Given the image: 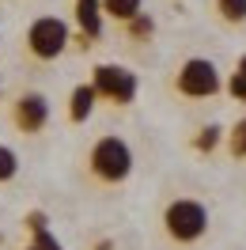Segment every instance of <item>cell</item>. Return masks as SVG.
Segmentation results:
<instances>
[{
  "label": "cell",
  "instance_id": "obj_1",
  "mask_svg": "<svg viewBox=\"0 0 246 250\" xmlns=\"http://www.w3.org/2000/svg\"><path fill=\"white\" fill-rule=\"evenodd\" d=\"M87 163H91V174L99 182L118 186V182H125V178L133 174V148H129L122 137H99V141L91 144Z\"/></svg>",
  "mask_w": 246,
  "mask_h": 250
},
{
  "label": "cell",
  "instance_id": "obj_2",
  "mask_svg": "<svg viewBox=\"0 0 246 250\" xmlns=\"http://www.w3.org/2000/svg\"><path fill=\"white\" fill-rule=\"evenodd\" d=\"M163 228H167V235L174 243H197L208 231V208L201 201H193V197H178V201L167 205Z\"/></svg>",
  "mask_w": 246,
  "mask_h": 250
},
{
  "label": "cell",
  "instance_id": "obj_3",
  "mask_svg": "<svg viewBox=\"0 0 246 250\" xmlns=\"http://www.w3.org/2000/svg\"><path fill=\"white\" fill-rule=\"evenodd\" d=\"M68 42H72V31L57 16H38L31 23V31H27V49H31L38 61H57L64 49H68Z\"/></svg>",
  "mask_w": 246,
  "mask_h": 250
},
{
  "label": "cell",
  "instance_id": "obj_4",
  "mask_svg": "<svg viewBox=\"0 0 246 250\" xmlns=\"http://www.w3.org/2000/svg\"><path fill=\"white\" fill-rule=\"evenodd\" d=\"M91 87L99 99H106L114 106H129L140 91V80L137 72H129L122 64H95L91 68Z\"/></svg>",
  "mask_w": 246,
  "mask_h": 250
},
{
  "label": "cell",
  "instance_id": "obj_5",
  "mask_svg": "<svg viewBox=\"0 0 246 250\" xmlns=\"http://www.w3.org/2000/svg\"><path fill=\"white\" fill-rule=\"evenodd\" d=\"M174 87H178L185 99H208V95H216L224 83H220V68H216L208 57H189V61L178 68Z\"/></svg>",
  "mask_w": 246,
  "mask_h": 250
},
{
  "label": "cell",
  "instance_id": "obj_6",
  "mask_svg": "<svg viewBox=\"0 0 246 250\" xmlns=\"http://www.w3.org/2000/svg\"><path fill=\"white\" fill-rule=\"evenodd\" d=\"M12 122H16L19 133H27V137H34V133H42L49 125V99L38 91H27L19 95L16 103H12Z\"/></svg>",
  "mask_w": 246,
  "mask_h": 250
},
{
  "label": "cell",
  "instance_id": "obj_7",
  "mask_svg": "<svg viewBox=\"0 0 246 250\" xmlns=\"http://www.w3.org/2000/svg\"><path fill=\"white\" fill-rule=\"evenodd\" d=\"M76 27L83 38L102 34V4L99 0H76Z\"/></svg>",
  "mask_w": 246,
  "mask_h": 250
},
{
  "label": "cell",
  "instance_id": "obj_8",
  "mask_svg": "<svg viewBox=\"0 0 246 250\" xmlns=\"http://www.w3.org/2000/svg\"><path fill=\"white\" fill-rule=\"evenodd\" d=\"M95 103H99V95H95L91 83H76V87H72V95H68V118H72L76 125H83L87 118H91Z\"/></svg>",
  "mask_w": 246,
  "mask_h": 250
},
{
  "label": "cell",
  "instance_id": "obj_9",
  "mask_svg": "<svg viewBox=\"0 0 246 250\" xmlns=\"http://www.w3.org/2000/svg\"><path fill=\"white\" fill-rule=\"evenodd\" d=\"M27 228H31V235H34V243H31L34 250H64L61 243L53 239V231H49L46 212H31V216H27Z\"/></svg>",
  "mask_w": 246,
  "mask_h": 250
},
{
  "label": "cell",
  "instance_id": "obj_10",
  "mask_svg": "<svg viewBox=\"0 0 246 250\" xmlns=\"http://www.w3.org/2000/svg\"><path fill=\"white\" fill-rule=\"evenodd\" d=\"M102 4V16L118 19V23H129L144 12V0H99Z\"/></svg>",
  "mask_w": 246,
  "mask_h": 250
},
{
  "label": "cell",
  "instance_id": "obj_11",
  "mask_svg": "<svg viewBox=\"0 0 246 250\" xmlns=\"http://www.w3.org/2000/svg\"><path fill=\"white\" fill-rule=\"evenodd\" d=\"M216 12L227 23H246V0H216Z\"/></svg>",
  "mask_w": 246,
  "mask_h": 250
},
{
  "label": "cell",
  "instance_id": "obj_12",
  "mask_svg": "<svg viewBox=\"0 0 246 250\" xmlns=\"http://www.w3.org/2000/svg\"><path fill=\"white\" fill-rule=\"evenodd\" d=\"M227 148L235 159H246V118L243 122H235V129L227 133Z\"/></svg>",
  "mask_w": 246,
  "mask_h": 250
},
{
  "label": "cell",
  "instance_id": "obj_13",
  "mask_svg": "<svg viewBox=\"0 0 246 250\" xmlns=\"http://www.w3.org/2000/svg\"><path fill=\"white\" fill-rule=\"evenodd\" d=\"M16 174H19V156L0 144V182H12Z\"/></svg>",
  "mask_w": 246,
  "mask_h": 250
},
{
  "label": "cell",
  "instance_id": "obj_14",
  "mask_svg": "<svg viewBox=\"0 0 246 250\" xmlns=\"http://www.w3.org/2000/svg\"><path fill=\"white\" fill-rule=\"evenodd\" d=\"M220 137H224V129H220V125H205V129H201V137L193 141V148H197V152H212L216 144H220Z\"/></svg>",
  "mask_w": 246,
  "mask_h": 250
},
{
  "label": "cell",
  "instance_id": "obj_15",
  "mask_svg": "<svg viewBox=\"0 0 246 250\" xmlns=\"http://www.w3.org/2000/svg\"><path fill=\"white\" fill-rule=\"evenodd\" d=\"M125 27H129V34H133V38H148V34L155 31V23H152V19H148V16H144V12H140L137 19H129Z\"/></svg>",
  "mask_w": 246,
  "mask_h": 250
},
{
  "label": "cell",
  "instance_id": "obj_16",
  "mask_svg": "<svg viewBox=\"0 0 246 250\" xmlns=\"http://www.w3.org/2000/svg\"><path fill=\"white\" fill-rule=\"evenodd\" d=\"M227 91L235 95V99H243V103H246V76H239V72H235V76L227 80Z\"/></svg>",
  "mask_w": 246,
  "mask_h": 250
},
{
  "label": "cell",
  "instance_id": "obj_17",
  "mask_svg": "<svg viewBox=\"0 0 246 250\" xmlns=\"http://www.w3.org/2000/svg\"><path fill=\"white\" fill-rule=\"evenodd\" d=\"M235 72H239V76H246V57L239 61V68H235Z\"/></svg>",
  "mask_w": 246,
  "mask_h": 250
},
{
  "label": "cell",
  "instance_id": "obj_18",
  "mask_svg": "<svg viewBox=\"0 0 246 250\" xmlns=\"http://www.w3.org/2000/svg\"><path fill=\"white\" fill-rule=\"evenodd\" d=\"M23 250H34V247H23Z\"/></svg>",
  "mask_w": 246,
  "mask_h": 250
}]
</instances>
